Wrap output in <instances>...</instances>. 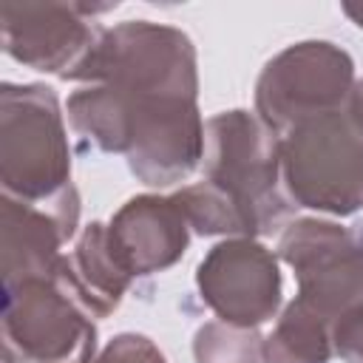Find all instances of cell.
<instances>
[{
  "label": "cell",
  "instance_id": "obj_16",
  "mask_svg": "<svg viewBox=\"0 0 363 363\" xmlns=\"http://www.w3.org/2000/svg\"><path fill=\"white\" fill-rule=\"evenodd\" d=\"M176 207L187 218L190 230L199 235H224V238H252L241 210L210 182H196L173 193Z\"/></svg>",
  "mask_w": 363,
  "mask_h": 363
},
{
  "label": "cell",
  "instance_id": "obj_11",
  "mask_svg": "<svg viewBox=\"0 0 363 363\" xmlns=\"http://www.w3.org/2000/svg\"><path fill=\"white\" fill-rule=\"evenodd\" d=\"M108 244L119 264L133 278H142L170 269L187 252L190 224L173 196L142 193L111 216Z\"/></svg>",
  "mask_w": 363,
  "mask_h": 363
},
{
  "label": "cell",
  "instance_id": "obj_15",
  "mask_svg": "<svg viewBox=\"0 0 363 363\" xmlns=\"http://www.w3.org/2000/svg\"><path fill=\"white\" fill-rule=\"evenodd\" d=\"M71 128L105 153H128V116L111 85H85L65 102Z\"/></svg>",
  "mask_w": 363,
  "mask_h": 363
},
{
  "label": "cell",
  "instance_id": "obj_7",
  "mask_svg": "<svg viewBox=\"0 0 363 363\" xmlns=\"http://www.w3.org/2000/svg\"><path fill=\"white\" fill-rule=\"evenodd\" d=\"M113 88V85H111ZM128 116V167L147 187L184 182L204 159V119L196 96L119 91Z\"/></svg>",
  "mask_w": 363,
  "mask_h": 363
},
{
  "label": "cell",
  "instance_id": "obj_19",
  "mask_svg": "<svg viewBox=\"0 0 363 363\" xmlns=\"http://www.w3.org/2000/svg\"><path fill=\"white\" fill-rule=\"evenodd\" d=\"M332 343L335 354H340L343 363H363V301H357L352 309L335 318Z\"/></svg>",
  "mask_w": 363,
  "mask_h": 363
},
{
  "label": "cell",
  "instance_id": "obj_6",
  "mask_svg": "<svg viewBox=\"0 0 363 363\" xmlns=\"http://www.w3.org/2000/svg\"><path fill=\"white\" fill-rule=\"evenodd\" d=\"M354 88V60L329 40H303L278 51L255 82V113L278 136L295 125L343 111Z\"/></svg>",
  "mask_w": 363,
  "mask_h": 363
},
{
  "label": "cell",
  "instance_id": "obj_17",
  "mask_svg": "<svg viewBox=\"0 0 363 363\" xmlns=\"http://www.w3.org/2000/svg\"><path fill=\"white\" fill-rule=\"evenodd\" d=\"M264 337L255 329H241L224 320H207L196 329L193 357L196 363H264Z\"/></svg>",
  "mask_w": 363,
  "mask_h": 363
},
{
  "label": "cell",
  "instance_id": "obj_13",
  "mask_svg": "<svg viewBox=\"0 0 363 363\" xmlns=\"http://www.w3.org/2000/svg\"><path fill=\"white\" fill-rule=\"evenodd\" d=\"M51 278L74 295L94 318L111 315L133 284L108 244V224L91 221L68 255H60Z\"/></svg>",
  "mask_w": 363,
  "mask_h": 363
},
{
  "label": "cell",
  "instance_id": "obj_14",
  "mask_svg": "<svg viewBox=\"0 0 363 363\" xmlns=\"http://www.w3.org/2000/svg\"><path fill=\"white\" fill-rule=\"evenodd\" d=\"M332 354V323L301 298L284 306L261 343L264 363H329Z\"/></svg>",
  "mask_w": 363,
  "mask_h": 363
},
{
  "label": "cell",
  "instance_id": "obj_18",
  "mask_svg": "<svg viewBox=\"0 0 363 363\" xmlns=\"http://www.w3.org/2000/svg\"><path fill=\"white\" fill-rule=\"evenodd\" d=\"M94 363H167L162 349L139 332H122L96 354Z\"/></svg>",
  "mask_w": 363,
  "mask_h": 363
},
{
  "label": "cell",
  "instance_id": "obj_20",
  "mask_svg": "<svg viewBox=\"0 0 363 363\" xmlns=\"http://www.w3.org/2000/svg\"><path fill=\"white\" fill-rule=\"evenodd\" d=\"M346 113L354 122V128L363 133V79L354 82V88L349 94V102H346Z\"/></svg>",
  "mask_w": 363,
  "mask_h": 363
},
{
  "label": "cell",
  "instance_id": "obj_10",
  "mask_svg": "<svg viewBox=\"0 0 363 363\" xmlns=\"http://www.w3.org/2000/svg\"><path fill=\"white\" fill-rule=\"evenodd\" d=\"M201 301L224 323L258 329L281 309L278 255L255 238H224L196 267Z\"/></svg>",
  "mask_w": 363,
  "mask_h": 363
},
{
  "label": "cell",
  "instance_id": "obj_5",
  "mask_svg": "<svg viewBox=\"0 0 363 363\" xmlns=\"http://www.w3.org/2000/svg\"><path fill=\"white\" fill-rule=\"evenodd\" d=\"M77 82L199 96L196 45L182 28L150 20H125L102 31Z\"/></svg>",
  "mask_w": 363,
  "mask_h": 363
},
{
  "label": "cell",
  "instance_id": "obj_4",
  "mask_svg": "<svg viewBox=\"0 0 363 363\" xmlns=\"http://www.w3.org/2000/svg\"><path fill=\"white\" fill-rule=\"evenodd\" d=\"M94 320L54 278L3 284V363H94Z\"/></svg>",
  "mask_w": 363,
  "mask_h": 363
},
{
  "label": "cell",
  "instance_id": "obj_8",
  "mask_svg": "<svg viewBox=\"0 0 363 363\" xmlns=\"http://www.w3.org/2000/svg\"><path fill=\"white\" fill-rule=\"evenodd\" d=\"M275 255L295 272V298L329 323L363 301V230L326 218H295L281 233Z\"/></svg>",
  "mask_w": 363,
  "mask_h": 363
},
{
  "label": "cell",
  "instance_id": "obj_9",
  "mask_svg": "<svg viewBox=\"0 0 363 363\" xmlns=\"http://www.w3.org/2000/svg\"><path fill=\"white\" fill-rule=\"evenodd\" d=\"M108 9L85 3H6L0 9L3 48L26 68L77 82L105 31L94 23V14Z\"/></svg>",
  "mask_w": 363,
  "mask_h": 363
},
{
  "label": "cell",
  "instance_id": "obj_21",
  "mask_svg": "<svg viewBox=\"0 0 363 363\" xmlns=\"http://www.w3.org/2000/svg\"><path fill=\"white\" fill-rule=\"evenodd\" d=\"M343 14L352 17V23L363 28V3H343Z\"/></svg>",
  "mask_w": 363,
  "mask_h": 363
},
{
  "label": "cell",
  "instance_id": "obj_3",
  "mask_svg": "<svg viewBox=\"0 0 363 363\" xmlns=\"http://www.w3.org/2000/svg\"><path fill=\"white\" fill-rule=\"evenodd\" d=\"M281 179L295 207L326 216L363 210V133L346 111L312 116L281 136Z\"/></svg>",
  "mask_w": 363,
  "mask_h": 363
},
{
  "label": "cell",
  "instance_id": "obj_2",
  "mask_svg": "<svg viewBox=\"0 0 363 363\" xmlns=\"http://www.w3.org/2000/svg\"><path fill=\"white\" fill-rule=\"evenodd\" d=\"M201 170L241 210L252 238L269 235L295 210L281 179V136L258 113L233 108L210 116Z\"/></svg>",
  "mask_w": 363,
  "mask_h": 363
},
{
  "label": "cell",
  "instance_id": "obj_12",
  "mask_svg": "<svg viewBox=\"0 0 363 363\" xmlns=\"http://www.w3.org/2000/svg\"><path fill=\"white\" fill-rule=\"evenodd\" d=\"M79 224V199L60 207L23 204L3 196L0 204V269L3 284L51 278L60 250Z\"/></svg>",
  "mask_w": 363,
  "mask_h": 363
},
{
  "label": "cell",
  "instance_id": "obj_1",
  "mask_svg": "<svg viewBox=\"0 0 363 363\" xmlns=\"http://www.w3.org/2000/svg\"><path fill=\"white\" fill-rule=\"evenodd\" d=\"M0 187L3 196L40 207L79 199L60 99L48 85L0 88Z\"/></svg>",
  "mask_w": 363,
  "mask_h": 363
}]
</instances>
